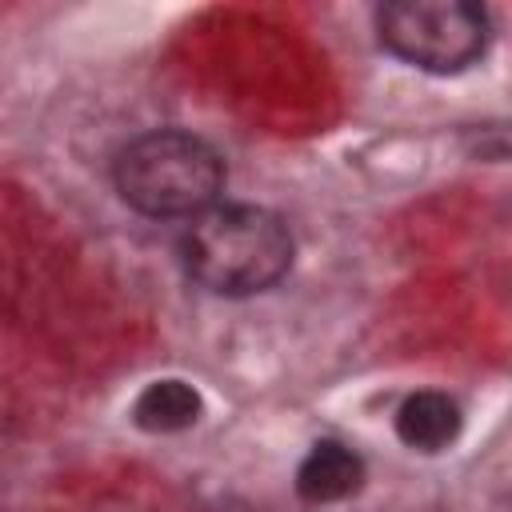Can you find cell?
Listing matches in <instances>:
<instances>
[{
    "label": "cell",
    "mask_w": 512,
    "mask_h": 512,
    "mask_svg": "<svg viewBox=\"0 0 512 512\" xmlns=\"http://www.w3.org/2000/svg\"><path fill=\"white\" fill-rule=\"evenodd\" d=\"M380 40L428 72H460L488 44V20L464 0H392L376 12Z\"/></svg>",
    "instance_id": "3"
},
{
    "label": "cell",
    "mask_w": 512,
    "mask_h": 512,
    "mask_svg": "<svg viewBox=\"0 0 512 512\" xmlns=\"http://www.w3.org/2000/svg\"><path fill=\"white\" fill-rule=\"evenodd\" d=\"M188 276L216 296H252L272 288L292 264L288 224L256 204H220L200 212L180 244Z\"/></svg>",
    "instance_id": "1"
},
{
    "label": "cell",
    "mask_w": 512,
    "mask_h": 512,
    "mask_svg": "<svg viewBox=\"0 0 512 512\" xmlns=\"http://www.w3.org/2000/svg\"><path fill=\"white\" fill-rule=\"evenodd\" d=\"M132 420L144 432H184L200 420V392L184 380H156L136 396Z\"/></svg>",
    "instance_id": "6"
},
{
    "label": "cell",
    "mask_w": 512,
    "mask_h": 512,
    "mask_svg": "<svg viewBox=\"0 0 512 512\" xmlns=\"http://www.w3.org/2000/svg\"><path fill=\"white\" fill-rule=\"evenodd\" d=\"M112 176L120 200L144 216H200L224 188V160L192 132L156 128L120 148Z\"/></svg>",
    "instance_id": "2"
},
{
    "label": "cell",
    "mask_w": 512,
    "mask_h": 512,
    "mask_svg": "<svg viewBox=\"0 0 512 512\" xmlns=\"http://www.w3.org/2000/svg\"><path fill=\"white\" fill-rule=\"evenodd\" d=\"M360 484H364V460L336 440L312 444V452L304 456V464L296 472V492L308 504L348 500L352 492H360Z\"/></svg>",
    "instance_id": "4"
},
{
    "label": "cell",
    "mask_w": 512,
    "mask_h": 512,
    "mask_svg": "<svg viewBox=\"0 0 512 512\" xmlns=\"http://www.w3.org/2000/svg\"><path fill=\"white\" fill-rule=\"evenodd\" d=\"M460 404L444 392H412L396 412V436L416 452H440L460 436Z\"/></svg>",
    "instance_id": "5"
}]
</instances>
